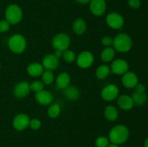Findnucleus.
I'll return each mask as SVG.
<instances>
[{"instance_id": "f03ea898", "label": "nucleus", "mask_w": 148, "mask_h": 147, "mask_svg": "<svg viewBox=\"0 0 148 147\" xmlns=\"http://www.w3.org/2000/svg\"><path fill=\"white\" fill-rule=\"evenodd\" d=\"M132 39L127 33H119L114 38V50L120 53H127L131 50L132 47Z\"/></svg>"}, {"instance_id": "b1692460", "label": "nucleus", "mask_w": 148, "mask_h": 147, "mask_svg": "<svg viewBox=\"0 0 148 147\" xmlns=\"http://www.w3.org/2000/svg\"><path fill=\"white\" fill-rule=\"evenodd\" d=\"M110 71H111V69L109 66L106 64H102L97 68L95 75L98 79H104L108 77L110 74Z\"/></svg>"}, {"instance_id": "412c9836", "label": "nucleus", "mask_w": 148, "mask_h": 147, "mask_svg": "<svg viewBox=\"0 0 148 147\" xmlns=\"http://www.w3.org/2000/svg\"><path fill=\"white\" fill-rule=\"evenodd\" d=\"M104 115L109 121H115L119 117V111L113 105H108L104 110Z\"/></svg>"}, {"instance_id": "f257e3e1", "label": "nucleus", "mask_w": 148, "mask_h": 147, "mask_svg": "<svg viewBox=\"0 0 148 147\" xmlns=\"http://www.w3.org/2000/svg\"><path fill=\"white\" fill-rule=\"evenodd\" d=\"M130 136V131L124 125H117L111 128L109 132V140L112 144L120 145L127 141Z\"/></svg>"}, {"instance_id": "c85d7f7f", "label": "nucleus", "mask_w": 148, "mask_h": 147, "mask_svg": "<svg viewBox=\"0 0 148 147\" xmlns=\"http://www.w3.org/2000/svg\"><path fill=\"white\" fill-rule=\"evenodd\" d=\"M109 140L106 136H99L95 140V146L97 147H108Z\"/></svg>"}, {"instance_id": "f704fd0d", "label": "nucleus", "mask_w": 148, "mask_h": 147, "mask_svg": "<svg viewBox=\"0 0 148 147\" xmlns=\"http://www.w3.org/2000/svg\"><path fill=\"white\" fill-rule=\"evenodd\" d=\"M62 54H63V51H62V50H55L54 53H53V55H54V56L59 59L62 57Z\"/></svg>"}, {"instance_id": "7ed1b4c3", "label": "nucleus", "mask_w": 148, "mask_h": 147, "mask_svg": "<svg viewBox=\"0 0 148 147\" xmlns=\"http://www.w3.org/2000/svg\"><path fill=\"white\" fill-rule=\"evenodd\" d=\"M27 41L23 35L15 34L12 35L8 40V47L12 52L16 54L22 53L26 48Z\"/></svg>"}, {"instance_id": "4468645a", "label": "nucleus", "mask_w": 148, "mask_h": 147, "mask_svg": "<svg viewBox=\"0 0 148 147\" xmlns=\"http://www.w3.org/2000/svg\"><path fill=\"white\" fill-rule=\"evenodd\" d=\"M35 98H36V102L41 105H50L53 102V99L52 94L49 91L45 90V89L36 92Z\"/></svg>"}, {"instance_id": "ddd939ff", "label": "nucleus", "mask_w": 148, "mask_h": 147, "mask_svg": "<svg viewBox=\"0 0 148 147\" xmlns=\"http://www.w3.org/2000/svg\"><path fill=\"white\" fill-rule=\"evenodd\" d=\"M30 91V84L27 82H20L15 85L13 90L14 95L17 98H24Z\"/></svg>"}, {"instance_id": "4c0bfd02", "label": "nucleus", "mask_w": 148, "mask_h": 147, "mask_svg": "<svg viewBox=\"0 0 148 147\" xmlns=\"http://www.w3.org/2000/svg\"><path fill=\"white\" fill-rule=\"evenodd\" d=\"M108 147H119V145H117V144H109V145L108 146Z\"/></svg>"}, {"instance_id": "2eb2a0df", "label": "nucleus", "mask_w": 148, "mask_h": 147, "mask_svg": "<svg viewBox=\"0 0 148 147\" xmlns=\"http://www.w3.org/2000/svg\"><path fill=\"white\" fill-rule=\"evenodd\" d=\"M59 64V59H57L53 54L46 55L42 61V65L46 70H54L57 69Z\"/></svg>"}, {"instance_id": "393cba45", "label": "nucleus", "mask_w": 148, "mask_h": 147, "mask_svg": "<svg viewBox=\"0 0 148 147\" xmlns=\"http://www.w3.org/2000/svg\"><path fill=\"white\" fill-rule=\"evenodd\" d=\"M61 113V107L59 106V104L55 103L52 104L47 110V114L49 118H56L60 115Z\"/></svg>"}, {"instance_id": "20e7f679", "label": "nucleus", "mask_w": 148, "mask_h": 147, "mask_svg": "<svg viewBox=\"0 0 148 147\" xmlns=\"http://www.w3.org/2000/svg\"><path fill=\"white\" fill-rule=\"evenodd\" d=\"M23 15V10L17 4H11L5 10V19L10 24H17L20 22Z\"/></svg>"}, {"instance_id": "6ab92c4d", "label": "nucleus", "mask_w": 148, "mask_h": 147, "mask_svg": "<svg viewBox=\"0 0 148 147\" xmlns=\"http://www.w3.org/2000/svg\"><path fill=\"white\" fill-rule=\"evenodd\" d=\"M64 95L69 100L75 101L79 97V91L75 86H68L64 89Z\"/></svg>"}, {"instance_id": "5701e85b", "label": "nucleus", "mask_w": 148, "mask_h": 147, "mask_svg": "<svg viewBox=\"0 0 148 147\" xmlns=\"http://www.w3.org/2000/svg\"><path fill=\"white\" fill-rule=\"evenodd\" d=\"M131 97L134 101V105H144L147 100V96L145 92H138L134 91Z\"/></svg>"}, {"instance_id": "473e14b6", "label": "nucleus", "mask_w": 148, "mask_h": 147, "mask_svg": "<svg viewBox=\"0 0 148 147\" xmlns=\"http://www.w3.org/2000/svg\"><path fill=\"white\" fill-rule=\"evenodd\" d=\"M128 5L132 9H138L141 5L140 0H129Z\"/></svg>"}, {"instance_id": "cd10ccee", "label": "nucleus", "mask_w": 148, "mask_h": 147, "mask_svg": "<svg viewBox=\"0 0 148 147\" xmlns=\"http://www.w3.org/2000/svg\"><path fill=\"white\" fill-rule=\"evenodd\" d=\"M30 90L33 91V92H35L36 93V92H38L40 91L43 90V88H44V84L41 81H34V82H33L30 84Z\"/></svg>"}, {"instance_id": "dca6fc26", "label": "nucleus", "mask_w": 148, "mask_h": 147, "mask_svg": "<svg viewBox=\"0 0 148 147\" xmlns=\"http://www.w3.org/2000/svg\"><path fill=\"white\" fill-rule=\"evenodd\" d=\"M118 106L123 110H130L134 107V103L131 96L128 95H121L117 99Z\"/></svg>"}, {"instance_id": "2f4dec72", "label": "nucleus", "mask_w": 148, "mask_h": 147, "mask_svg": "<svg viewBox=\"0 0 148 147\" xmlns=\"http://www.w3.org/2000/svg\"><path fill=\"white\" fill-rule=\"evenodd\" d=\"M101 43L106 47H111L114 43V39L110 36H105L101 39Z\"/></svg>"}, {"instance_id": "0eeeda50", "label": "nucleus", "mask_w": 148, "mask_h": 147, "mask_svg": "<svg viewBox=\"0 0 148 147\" xmlns=\"http://www.w3.org/2000/svg\"><path fill=\"white\" fill-rule=\"evenodd\" d=\"M119 89L115 84H108L103 88L101 90V97L103 99L108 102H111L119 97Z\"/></svg>"}, {"instance_id": "423d86ee", "label": "nucleus", "mask_w": 148, "mask_h": 147, "mask_svg": "<svg viewBox=\"0 0 148 147\" xmlns=\"http://www.w3.org/2000/svg\"><path fill=\"white\" fill-rule=\"evenodd\" d=\"M77 66L81 69H88L94 62V56L91 52L85 50L79 53L76 59Z\"/></svg>"}, {"instance_id": "ea45409f", "label": "nucleus", "mask_w": 148, "mask_h": 147, "mask_svg": "<svg viewBox=\"0 0 148 147\" xmlns=\"http://www.w3.org/2000/svg\"><path fill=\"white\" fill-rule=\"evenodd\" d=\"M108 1H110V0H108Z\"/></svg>"}, {"instance_id": "c9c22d12", "label": "nucleus", "mask_w": 148, "mask_h": 147, "mask_svg": "<svg viewBox=\"0 0 148 147\" xmlns=\"http://www.w3.org/2000/svg\"><path fill=\"white\" fill-rule=\"evenodd\" d=\"M78 3H80V4H88V3L90 2L91 0H76Z\"/></svg>"}, {"instance_id": "1a4fd4ad", "label": "nucleus", "mask_w": 148, "mask_h": 147, "mask_svg": "<svg viewBox=\"0 0 148 147\" xmlns=\"http://www.w3.org/2000/svg\"><path fill=\"white\" fill-rule=\"evenodd\" d=\"M111 71L116 75H123L128 71L129 63L126 60L122 59H118L113 61L111 65Z\"/></svg>"}, {"instance_id": "aec40b11", "label": "nucleus", "mask_w": 148, "mask_h": 147, "mask_svg": "<svg viewBox=\"0 0 148 147\" xmlns=\"http://www.w3.org/2000/svg\"><path fill=\"white\" fill-rule=\"evenodd\" d=\"M86 22L82 18L76 19L72 24V30L77 35H79L84 34L86 31Z\"/></svg>"}, {"instance_id": "a211bd4d", "label": "nucleus", "mask_w": 148, "mask_h": 147, "mask_svg": "<svg viewBox=\"0 0 148 147\" xmlns=\"http://www.w3.org/2000/svg\"><path fill=\"white\" fill-rule=\"evenodd\" d=\"M71 82L70 76L66 72H62L56 77V86L59 89H64L69 85Z\"/></svg>"}, {"instance_id": "c756f323", "label": "nucleus", "mask_w": 148, "mask_h": 147, "mask_svg": "<svg viewBox=\"0 0 148 147\" xmlns=\"http://www.w3.org/2000/svg\"><path fill=\"white\" fill-rule=\"evenodd\" d=\"M29 126H30L31 129L38 130L41 127V122L38 118H33V119L30 120Z\"/></svg>"}, {"instance_id": "7c9ffc66", "label": "nucleus", "mask_w": 148, "mask_h": 147, "mask_svg": "<svg viewBox=\"0 0 148 147\" xmlns=\"http://www.w3.org/2000/svg\"><path fill=\"white\" fill-rule=\"evenodd\" d=\"M10 28V24L6 20L0 21V33H6Z\"/></svg>"}, {"instance_id": "58836bf2", "label": "nucleus", "mask_w": 148, "mask_h": 147, "mask_svg": "<svg viewBox=\"0 0 148 147\" xmlns=\"http://www.w3.org/2000/svg\"><path fill=\"white\" fill-rule=\"evenodd\" d=\"M0 69H1V64H0Z\"/></svg>"}, {"instance_id": "72a5a7b5", "label": "nucleus", "mask_w": 148, "mask_h": 147, "mask_svg": "<svg viewBox=\"0 0 148 147\" xmlns=\"http://www.w3.org/2000/svg\"><path fill=\"white\" fill-rule=\"evenodd\" d=\"M134 88H135V91L138 92H145L146 91V87L143 84L138 83Z\"/></svg>"}, {"instance_id": "6e6552de", "label": "nucleus", "mask_w": 148, "mask_h": 147, "mask_svg": "<svg viewBox=\"0 0 148 147\" xmlns=\"http://www.w3.org/2000/svg\"><path fill=\"white\" fill-rule=\"evenodd\" d=\"M106 22L111 28L114 30L121 29L124 24V20L123 17L117 12L109 13L106 16Z\"/></svg>"}, {"instance_id": "9d476101", "label": "nucleus", "mask_w": 148, "mask_h": 147, "mask_svg": "<svg viewBox=\"0 0 148 147\" xmlns=\"http://www.w3.org/2000/svg\"><path fill=\"white\" fill-rule=\"evenodd\" d=\"M30 120V118L26 114L20 113L16 115L13 119L12 125L17 131H24L29 126Z\"/></svg>"}, {"instance_id": "9b49d317", "label": "nucleus", "mask_w": 148, "mask_h": 147, "mask_svg": "<svg viewBox=\"0 0 148 147\" xmlns=\"http://www.w3.org/2000/svg\"><path fill=\"white\" fill-rule=\"evenodd\" d=\"M106 3L105 0H91L90 2V10L93 15L100 17L105 13Z\"/></svg>"}, {"instance_id": "e433bc0d", "label": "nucleus", "mask_w": 148, "mask_h": 147, "mask_svg": "<svg viewBox=\"0 0 148 147\" xmlns=\"http://www.w3.org/2000/svg\"><path fill=\"white\" fill-rule=\"evenodd\" d=\"M144 147H148V137L145 139L144 141Z\"/></svg>"}, {"instance_id": "4be33fe9", "label": "nucleus", "mask_w": 148, "mask_h": 147, "mask_svg": "<svg viewBox=\"0 0 148 147\" xmlns=\"http://www.w3.org/2000/svg\"><path fill=\"white\" fill-rule=\"evenodd\" d=\"M115 57V50L112 47H106L101 53V59L105 63H108L114 60Z\"/></svg>"}, {"instance_id": "f8f14e48", "label": "nucleus", "mask_w": 148, "mask_h": 147, "mask_svg": "<svg viewBox=\"0 0 148 147\" xmlns=\"http://www.w3.org/2000/svg\"><path fill=\"white\" fill-rule=\"evenodd\" d=\"M121 82H122L123 85L126 88L133 89L139 83L138 76L134 72L127 71L124 74L122 75Z\"/></svg>"}, {"instance_id": "39448f33", "label": "nucleus", "mask_w": 148, "mask_h": 147, "mask_svg": "<svg viewBox=\"0 0 148 147\" xmlns=\"http://www.w3.org/2000/svg\"><path fill=\"white\" fill-rule=\"evenodd\" d=\"M70 43V37L64 33H58L52 39V46L55 50H60L64 51L68 49Z\"/></svg>"}, {"instance_id": "f3484780", "label": "nucleus", "mask_w": 148, "mask_h": 147, "mask_svg": "<svg viewBox=\"0 0 148 147\" xmlns=\"http://www.w3.org/2000/svg\"><path fill=\"white\" fill-rule=\"evenodd\" d=\"M43 71H44V68L43 65L36 62L30 63L27 67V74L33 77H38L41 76Z\"/></svg>"}, {"instance_id": "bb28decb", "label": "nucleus", "mask_w": 148, "mask_h": 147, "mask_svg": "<svg viewBox=\"0 0 148 147\" xmlns=\"http://www.w3.org/2000/svg\"><path fill=\"white\" fill-rule=\"evenodd\" d=\"M62 57H63L64 60L66 62V63H71L74 62L76 59V56L75 53H74L72 50L66 49V50H64L63 54H62Z\"/></svg>"}, {"instance_id": "a878e982", "label": "nucleus", "mask_w": 148, "mask_h": 147, "mask_svg": "<svg viewBox=\"0 0 148 147\" xmlns=\"http://www.w3.org/2000/svg\"><path fill=\"white\" fill-rule=\"evenodd\" d=\"M41 78L43 84L49 85L53 83V80H54V74L52 72V71L46 70L42 74Z\"/></svg>"}]
</instances>
